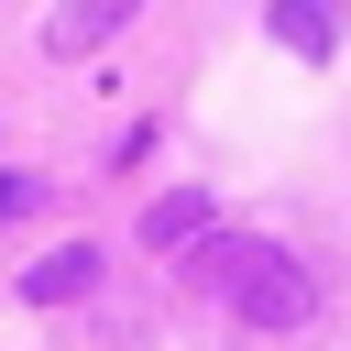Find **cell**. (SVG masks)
<instances>
[{"label":"cell","mask_w":351,"mask_h":351,"mask_svg":"<svg viewBox=\"0 0 351 351\" xmlns=\"http://www.w3.org/2000/svg\"><path fill=\"white\" fill-rule=\"evenodd\" d=\"M208 285H219L241 318H307V274H296L285 252H252V241H230V252H208Z\"/></svg>","instance_id":"cell-1"},{"label":"cell","mask_w":351,"mask_h":351,"mask_svg":"<svg viewBox=\"0 0 351 351\" xmlns=\"http://www.w3.org/2000/svg\"><path fill=\"white\" fill-rule=\"evenodd\" d=\"M66 285H88V252H55V263L33 274V296H66Z\"/></svg>","instance_id":"cell-2"},{"label":"cell","mask_w":351,"mask_h":351,"mask_svg":"<svg viewBox=\"0 0 351 351\" xmlns=\"http://www.w3.org/2000/svg\"><path fill=\"white\" fill-rule=\"evenodd\" d=\"M22 197H33V186H22V176H0V219H11V208H22Z\"/></svg>","instance_id":"cell-3"}]
</instances>
